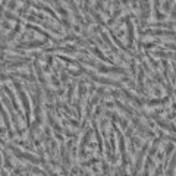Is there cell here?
<instances>
[{
    "label": "cell",
    "mask_w": 176,
    "mask_h": 176,
    "mask_svg": "<svg viewBox=\"0 0 176 176\" xmlns=\"http://www.w3.org/2000/svg\"><path fill=\"white\" fill-rule=\"evenodd\" d=\"M60 81H62V84H66V82H68V72L65 69L60 70Z\"/></svg>",
    "instance_id": "2"
},
{
    "label": "cell",
    "mask_w": 176,
    "mask_h": 176,
    "mask_svg": "<svg viewBox=\"0 0 176 176\" xmlns=\"http://www.w3.org/2000/svg\"><path fill=\"white\" fill-rule=\"evenodd\" d=\"M76 84L75 82H70L69 85H68V104H72V101L75 100V97H74V94H75L76 91Z\"/></svg>",
    "instance_id": "1"
}]
</instances>
